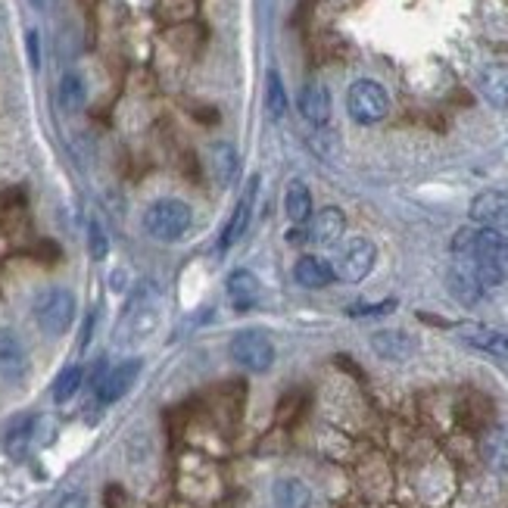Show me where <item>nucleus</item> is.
Wrapping results in <instances>:
<instances>
[{
    "mask_svg": "<svg viewBox=\"0 0 508 508\" xmlns=\"http://www.w3.org/2000/svg\"><path fill=\"white\" fill-rule=\"evenodd\" d=\"M375 262L377 247L371 241H365V237H356V241H350L340 250V256L334 262V274L340 281H346V284H359V281H365L371 274Z\"/></svg>",
    "mask_w": 508,
    "mask_h": 508,
    "instance_id": "0eeeda50",
    "label": "nucleus"
},
{
    "mask_svg": "<svg viewBox=\"0 0 508 508\" xmlns=\"http://www.w3.org/2000/svg\"><path fill=\"white\" fill-rule=\"evenodd\" d=\"M396 306H400L396 299H381V303H353L350 309H346V315L350 318H381V315H390Z\"/></svg>",
    "mask_w": 508,
    "mask_h": 508,
    "instance_id": "cd10ccee",
    "label": "nucleus"
},
{
    "mask_svg": "<svg viewBox=\"0 0 508 508\" xmlns=\"http://www.w3.org/2000/svg\"><path fill=\"white\" fill-rule=\"evenodd\" d=\"M371 350L387 362H402L415 353V340L406 330H377L371 334Z\"/></svg>",
    "mask_w": 508,
    "mask_h": 508,
    "instance_id": "dca6fc26",
    "label": "nucleus"
},
{
    "mask_svg": "<svg viewBox=\"0 0 508 508\" xmlns=\"http://www.w3.org/2000/svg\"><path fill=\"white\" fill-rule=\"evenodd\" d=\"M191 222H194L191 206L175 197L156 200V203H150L144 212V231L153 241H163V243H172L179 241V237H185Z\"/></svg>",
    "mask_w": 508,
    "mask_h": 508,
    "instance_id": "f257e3e1",
    "label": "nucleus"
},
{
    "mask_svg": "<svg viewBox=\"0 0 508 508\" xmlns=\"http://www.w3.org/2000/svg\"><path fill=\"white\" fill-rule=\"evenodd\" d=\"M225 290H228V299L234 303V309H250V306H256V299H259V278H256L250 268H237V272L228 274V281H225Z\"/></svg>",
    "mask_w": 508,
    "mask_h": 508,
    "instance_id": "a211bd4d",
    "label": "nucleus"
},
{
    "mask_svg": "<svg viewBox=\"0 0 508 508\" xmlns=\"http://www.w3.org/2000/svg\"><path fill=\"white\" fill-rule=\"evenodd\" d=\"M299 113H303L306 122H312V125H328L330 119V94L324 84L312 82L303 88V94H299Z\"/></svg>",
    "mask_w": 508,
    "mask_h": 508,
    "instance_id": "6ab92c4d",
    "label": "nucleus"
},
{
    "mask_svg": "<svg viewBox=\"0 0 508 508\" xmlns=\"http://www.w3.org/2000/svg\"><path fill=\"white\" fill-rule=\"evenodd\" d=\"M159 309H163V303H159V290L153 284H144L131 297L125 315H122V328L119 330H122V337H125V344L140 340V337H147L153 328H156V324H159Z\"/></svg>",
    "mask_w": 508,
    "mask_h": 508,
    "instance_id": "20e7f679",
    "label": "nucleus"
},
{
    "mask_svg": "<svg viewBox=\"0 0 508 508\" xmlns=\"http://www.w3.org/2000/svg\"><path fill=\"white\" fill-rule=\"evenodd\" d=\"M480 456L489 471L496 474H508V425L489 427L480 440Z\"/></svg>",
    "mask_w": 508,
    "mask_h": 508,
    "instance_id": "f3484780",
    "label": "nucleus"
},
{
    "mask_svg": "<svg viewBox=\"0 0 508 508\" xmlns=\"http://www.w3.org/2000/svg\"><path fill=\"white\" fill-rule=\"evenodd\" d=\"M60 107L66 109V113H78V109L84 107V100H88V88H84L82 75H75V72H66L63 78H60Z\"/></svg>",
    "mask_w": 508,
    "mask_h": 508,
    "instance_id": "393cba45",
    "label": "nucleus"
},
{
    "mask_svg": "<svg viewBox=\"0 0 508 508\" xmlns=\"http://www.w3.org/2000/svg\"><path fill=\"white\" fill-rule=\"evenodd\" d=\"M471 222L480 228L508 231V191H483L471 200Z\"/></svg>",
    "mask_w": 508,
    "mask_h": 508,
    "instance_id": "1a4fd4ad",
    "label": "nucleus"
},
{
    "mask_svg": "<svg viewBox=\"0 0 508 508\" xmlns=\"http://www.w3.org/2000/svg\"><path fill=\"white\" fill-rule=\"evenodd\" d=\"M231 359H234L241 369L253 371V375H266L274 365V344L268 340L266 330H241V334L231 340Z\"/></svg>",
    "mask_w": 508,
    "mask_h": 508,
    "instance_id": "423d86ee",
    "label": "nucleus"
},
{
    "mask_svg": "<svg viewBox=\"0 0 508 508\" xmlns=\"http://www.w3.org/2000/svg\"><path fill=\"white\" fill-rule=\"evenodd\" d=\"M458 340L471 350H480L493 359H508V334L496 328H487V324H477V321H464L456 328Z\"/></svg>",
    "mask_w": 508,
    "mask_h": 508,
    "instance_id": "9d476101",
    "label": "nucleus"
},
{
    "mask_svg": "<svg viewBox=\"0 0 508 508\" xmlns=\"http://www.w3.org/2000/svg\"><path fill=\"white\" fill-rule=\"evenodd\" d=\"M477 88H480L483 100L496 109H505L508 107V66L493 63V66H483L480 75H477Z\"/></svg>",
    "mask_w": 508,
    "mask_h": 508,
    "instance_id": "2eb2a0df",
    "label": "nucleus"
},
{
    "mask_svg": "<svg viewBox=\"0 0 508 508\" xmlns=\"http://www.w3.org/2000/svg\"><path fill=\"white\" fill-rule=\"evenodd\" d=\"M449 290H452V297H456L462 306L480 303L483 293H487V290H483L480 281H477L471 262L468 259H458V256H456V266L449 268Z\"/></svg>",
    "mask_w": 508,
    "mask_h": 508,
    "instance_id": "4468645a",
    "label": "nucleus"
},
{
    "mask_svg": "<svg viewBox=\"0 0 508 508\" xmlns=\"http://www.w3.org/2000/svg\"><path fill=\"white\" fill-rule=\"evenodd\" d=\"M35 431H38V418H20L13 427L7 431V452L13 458H26V452L32 449V440H35Z\"/></svg>",
    "mask_w": 508,
    "mask_h": 508,
    "instance_id": "b1692460",
    "label": "nucleus"
},
{
    "mask_svg": "<svg viewBox=\"0 0 508 508\" xmlns=\"http://www.w3.org/2000/svg\"><path fill=\"white\" fill-rule=\"evenodd\" d=\"M140 369H144V362H140V359H125V362H119L115 369H109L107 375L100 377V384H97V400L107 402V406H109V402H119L122 396L134 387Z\"/></svg>",
    "mask_w": 508,
    "mask_h": 508,
    "instance_id": "f8f14e48",
    "label": "nucleus"
},
{
    "mask_svg": "<svg viewBox=\"0 0 508 508\" xmlns=\"http://www.w3.org/2000/svg\"><path fill=\"white\" fill-rule=\"evenodd\" d=\"M28 377V353L13 330L0 328V384H22Z\"/></svg>",
    "mask_w": 508,
    "mask_h": 508,
    "instance_id": "6e6552de",
    "label": "nucleus"
},
{
    "mask_svg": "<svg viewBox=\"0 0 508 508\" xmlns=\"http://www.w3.org/2000/svg\"><path fill=\"white\" fill-rule=\"evenodd\" d=\"M266 113L272 115L274 122L284 119V113H287V91L274 69L268 72V78H266Z\"/></svg>",
    "mask_w": 508,
    "mask_h": 508,
    "instance_id": "bb28decb",
    "label": "nucleus"
},
{
    "mask_svg": "<svg viewBox=\"0 0 508 508\" xmlns=\"http://www.w3.org/2000/svg\"><path fill=\"white\" fill-rule=\"evenodd\" d=\"M35 321L51 337L66 334L75 321V293L66 290V287H47L35 299Z\"/></svg>",
    "mask_w": 508,
    "mask_h": 508,
    "instance_id": "f03ea898",
    "label": "nucleus"
},
{
    "mask_svg": "<svg viewBox=\"0 0 508 508\" xmlns=\"http://www.w3.org/2000/svg\"><path fill=\"white\" fill-rule=\"evenodd\" d=\"M88 253H91V259H107V253H109V237L97 218L88 222Z\"/></svg>",
    "mask_w": 508,
    "mask_h": 508,
    "instance_id": "c85d7f7f",
    "label": "nucleus"
},
{
    "mask_svg": "<svg viewBox=\"0 0 508 508\" xmlns=\"http://www.w3.org/2000/svg\"><path fill=\"white\" fill-rule=\"evenodd\" d=\"M284 210H287V218H290L293 225H299V228H303V225H309V218H312V194L299 179L287 185Z\"/></svg>",
    "mask_w": 508,
    "mask_h": 508,
    "instance_id": "4be33fe9",
    "label": "nucleus"
},
{
    "mask_svg": "<svg viewBox=\"0 0 508 508\" xmlns=\"http://www.w3.org/2000/svg\"><path fill=\"white\" fill-rule=\"evenodd\" d=\"M346 231V216L344 210L337 206H324L321 212L309 218V228H306V241L318 243V247H334Z\"/></svg>",
    "mask_w": 508,
    "mask_h": 508,
    "instance_id": "ddd939ff",
    "label": "nucleus"
},
{
    "mask_svg": "<svg viewBox=\"0 0 508 508\" xmlns=\"http://www.w3.org/2000/svg\"><path fill=\"white\" fill-rule=\"evenodd\" d=\"M293 278H297V284L309 287V290H318V287L334 284L337 274L330 262L318 259V256H303V259L293 266Z\"/></svg>",
    "mask_w": 508,
    "mask_h": 508,
    "instance_id": "aec40b11",
    "label": "nucleus"
},
{
    "mask_svg": "<svg viewBox=\"0 0 508 508\" xmlns=\"http://www.w3.org/2000/svg\"><path fill=\"white\" fill-rule=\"evenodd\" d=\"M82 384H84V369H82V365H69V369L60 371L57 381H53V400L69 402L72 396L82 390Z\"/></svg>",
    "mask_w": 508,
    "mask_h": 508,
    "instance_id": "a878e982",
    "label": "nucleus"
},
{
    "mask_svg": "<svg viewBox=\"0 0 508 508\" xmlns=\"http://www.w3.org/2000/svg\"><path fill=\"white\" fill-rule=\"evenodd\" d=\"M28 57H32V66H35V69H38V66H41V47H38V32H35V28H32V32H28Z\"/></svg>",
    "mask_w": 508,
    "mask_h": 508,
    "instance_id": "c756f323",
    "label": "nucleus"
},
{
    "mask_svg": "<svg viewBox=\"0 0 508 508\" xmlns=\"http://www.w3.org/2000/svg\"><path fill=\"white\" fill-rule=\"evenodd\" d=\"M210 156H212V175H216L218 185H231L237 175V150L231 144H225V140H218V144L210 147Z\"/></svg>",
    "mask_w": 508,
    "mask_h": 508,
    "instance_id": "5701e85b",
    "label": "nucleus"
},
{
    "mask_svg": "<svg viewBox=\"0 0 508 508\" xmlns=\"http://www.w3.org/2000/svg\"><path fill=\"white\" fill-rule=\"evenodd\" d=\"M346 113L353 122L359 125H375L384 115L390 113V97L384 91V84L371 82V78H359L350 84V94H346Z\"/></svg>",
    "mask_w": 508,
    "mask_h": 508,
    "instance_id": "7ed1b4c3",
    "label": "nucleus"
},
{
    "mask_svg": "<svg viewBox=\"0 0 508 508\" xmlns=\"http://www.w3.org/2000/svg\"><path fill=\"white\" fill-rule=\"evenodd\" d=\"M57 508H84V496H82V493H69V496H63Z\"/></svg>",
    "mask_w": 508,
    "mask_h": 508,
    "instance_id": "7c9ffc66",
    "label": "nucleus"
},
{
    "mask_svg": "<svg viewBox=\"0 0 508 508\" xmlns=\"http://www.w3.org/2000/svg\"><path fill=\"white\" fill-rule=\"evenodd\" d=\"M274 505L278 508H309L312 505V489L306 487L299 477H281L274 480Z\"/></svg>",
    "mask_w": 508,
    "mask_h": 508,
    "instance_id": "412c9836",
    "label": "nucleus"
},
{
    "mask_svg": "<svg viewBox=\"0 0 508 508\" xmlns=\"http://www.w3.org/2000/svg\"><path fill=\"white\" fill-rule=\"evenodd\" d=\"M256 194H259V175H250V181L243 185L241 200H237L234 212H231L228 225L222 231V250L234 247L250 228V218H253V206H256Z\"/></svg>",
    "mask_w": 508,
    "mask_h": 508,
    "instance_id": "9b49d317",
    "label": "nucleus"
},
{
    "mask_svg": "<svg viewBox=\"0 0 508 508\" xmlns=\"http://www.w3.org/2000/svg\"><path fill=\"white\" fill-rule=\"evenodd\" d=\"M452 253L464 259H499L508 266V241L493 228H462L452 237Z\"/></svg>",
    "mask_w": 508,
    "mask_h": 508,
    "instance_id": "39448f33",
    "label": "nucleus"
}]
</instances>
